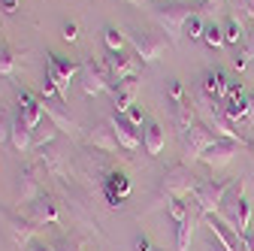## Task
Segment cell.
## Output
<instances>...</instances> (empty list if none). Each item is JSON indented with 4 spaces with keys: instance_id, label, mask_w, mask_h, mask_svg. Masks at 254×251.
<instances>
[{
    "instance_id": "7c38bea8",
    "label": "cell",
    "mask_w": 254,
    "mask_h": 251,
    "mask_svg": "<svg viewBox=\"0 0 254 251\" xmlns=\"http://www.w3.org/2000/svg\"><path fill=\"white\" fill-rule=\"evenodd\" d=\"M27 218H30V224H37V227H46V224H58V203L46 194H40L34 203H27Z\"/></svg>"
},
{
    "instance_id": "9a60e30c",
    "label": "cell",
    "mask_w": 254,
    "mask_h": 251,
    "mask_svg": "<svg viewBox=\"0 0 254 251\" xmlns=\"http://www.w3.org/2000/svg\"><path fill=\"white\" fill-rule=\"evenodd\" d=\"M18 118L24 121V127L37 130V124L43 121V100H37L30 91H18Z\"/></svg>"
},
{
    "instance_id": "277c9868",
    "label": "cell",
    "mask_w": 254,
    "mask_h": 251,
    "mask_svg": "<svg viewBox=\"0 0 254 251\" xmlns=\"http://www.w3.org/2000/svg\"><path fill=\"white\" fill-rule=\"evenodd\" d=\"M197 182H200V179L190 173V167H185V164H173V167H167L164 176H161V194H164L167 200L188 197V194L197 188Z\"/></svg>"
},
{
    "instance_id": "8992f818",
    "label": "cell",
    "mask_w": 254,
    "mask_h": 251,
    "mask_svg": "<svg viewBox=\"0 0 254 251\" xmlns=\"http://www.w3.org/2000/svg\"><path fill=\"white\" fill-rule=\"evenodd\" d=\"M79 79H82V91L88 97H97V94H103L106 88L115 85L112 73L106 70V61H85L79 70Z\"/></svg>"
},
{
    "instance_id": "d590c367",
    "label": "cell",
    "mask_w": 254,
    "mask_h": 251,
    "mask_svg": "<svg viewBox=\"0 0 254 251\" xmlns=\"http://www.w3.org/2000/svg\"><path fill=\"white\" fill-rule=\"evenodd\" d=\"M124 115H127V118H130V121H133V124H136V127H139V124H142V121H148V115H145V112H142V109H139V106H136V103H133V106H130V109H127V112H124Z\"/></svg>"
},
{
    "instance_id": "2e32d148",
    "label": "cell",
    "mask_w": 254,
    "mask_h": 251,
    "mask_svg": "<svg viewBox=\"0 0 254 251\" xmlns=\"http://www.w3.org/2000/svg\"><path fill=\"white\" fill-rule=\"evenodd\" d=\"M103 191H106V200H109V206H112V209H118V206L124 203L127 191H130V179H127V173H121V170H112V173L106 176V182H103Z\"/></svg>"
},
{
    "instance_id": "7a4b0ae2",
    "label": "cell",
    "mask_w": 254,
    "mask_h": 251,
    "mask_svg": "<svg viewBox=\"0 0 254 251\" xmlns=\"http://www.w3.org/2000/svg\"><path fill=\"white\" fill-rule=\"evenodd\" d=\"M236 182L233 179H200L197 188L190 191V200H194L200 215H215L224 206V197L230 194V188Z\"/></svg>"
},
{
    "instance_id": "836d02e7",
    "label": "cell",
    "mask_w": 254,
    "mask_h": 251,
    "mask_svg": "<svg viewBox=\"0 0 254 251\" xmlns=\"http://www.w3.org/2000/svg\"><path fill=\"white\" fill-rule=\"evenodd\" d=\"M61 37L67 40V43H76L79 40V24L76 21H67V24H64V30H61Z\"/></svg>"
},
{
    "instance_id": "e0dca14e",
    "label": "cell",
    "mask_w": 254,
    "mask_h": 251,
    "mask_svg": "<svg viewBox=\"0 0 254 251\" xmlns=\"http://www.w3.org/2000/svg\"><path fill=\"white\" fill-rule=\"evenodd\" d=\"M115 91V112H127L133 106L136 94H139V76H127V79H118L112 85Z\"/></svg>"
},
{
    "instance_id": "6da1fadb",
    "label": "cell",
    "mask_w": 254,
    "mask_h": 251,
    "mask_svg": "<svg viewBox=\"0 0 254 251\" xmlns=\"http://www.w3.org/2000/svg\"><path fill=\"white\" fill-rule=\"evenodd\" d=\"M194 12H200V9L190 3V0H151V3H148V15L161 24V30L170 37L173 46L182 43L185 24H188V18Z\"/></svg>"
},
{
    "instance_id": "4fadbf2b",
    "label": "cell",
    "mask_w": 254,
    "mask_h": 251,
    "mask_svg": "<svg viewBox=\"0 0 254 251\" xmlns=\"http://www.w3.org/2000/svg\"><path fill=\"white\" fill-rule=\"evenodd\" d=\"M109 124H112V130H115V139H118V145L121 148H127V151H136L139 148V133H136V124L127 118L124 112H115L112 118H109Z\"/></svg>"
},
{
    "instance_id": "f6af8a7d",
    "label": "cell",
    "mask_w": 254,
    "mask_h": 251,
    "mask_svg": "<svg viewBox=\"0 0 254 251\" xmlns=\"http://www.w3.org/2000/svg\"><path fill=\"white\" fill-rule=\"evenodd\" d=\"M124 3H130V6H142V3H145V6H148L151 0H124Z\"/></svg>"
},
{
    "instance_id": "ba28073f",
    "label": "cell",
    "mask_w": 254,
    "mask_h": 251,
    "mask_svg": "<svg viewBox=\"0 0 254 251\" xmlns=\"http://www.w3.org/2000/svg\"><path fill=\"white\" fill-rule=\"evenodd\" d=\"M182 136V151H185V158L188 161H200L203 158V154H206V148L218 139L209 127H206V124H190V127L185 130V133H179Z\"/></svg>"
},
{
    "instance_id": "d6a6232c",
    "label": "cell",
    "mask_w": 254,
    "mask_h": 251,
    "mask_svg": "<svg viewBox=\"0 0 254 251\" xmlns=\"http://www.w3.org/2000/svg\"><path fill=\"white\" fill-rule=\"evenodd\" d=\"M12 121H15V118H9V112L0 109V145L9 139V133H12Z\"/></svg>"
},
{
    "instance_id": "8d00e7d4",
    "label": "cell",
    "mask_w": 254,
    "mask_h": 251,
    "mask_svg": "<svg viewBox=\"0 0 254 251\" xmlns=\"http://www.w3.org/2000/svg\"><path fill=\"white\" fill-rule=\"evenodd\" d=\"M233 67H236L239 73L248 67V58H245V52H242V49H236V55H233Z\"/></svg>"
},
{
    "instance_id": "3957f363",
    "label": "cell",
    "mask_w": 254,
    "mask_h": 251,
    "mask_svg": "<svg viewBox=\"0 0 254 251\" xmlns=\"http://www.w3.org/2000/svg\"><path fill=\"white\" fill-rule=\"evenodd\" d=\"M221 218L236 230V233H245L251 230V203H248V194H245V185H233L230 194L224 197V206H221Z\"/></svg>"
},
{
    "instance_id": "cb8c5ba5",
    "label": "cell",
    "mask_w": 254,
    "mask_h": 251,
    "mask_svg": "<svg viewBox=\"0 0 254 251\" xmlns=\"http://www.w3.org/2000/svg\"><path fill=\"white\" fill-rule=\"evenodd\" d=\"M91 142L103 148V151H118V139H115V130H112V124H100V127H94L91 130Z\"/></svg>"
},
{
    "instance_id": "44dd1931",
    "label": "cell",
    "mask_w": 254,
    "mask_h": 251,
    "mask_svg": "<svg viewBox=\"0 0 254 251\" xmlns=\"http://www.w3.org/2000/svg\"><path fill=\"white\" fill-rule=\"evenodd\" d=\"M142 142H145V151L151 154V158H157V154H161V148H164V127H161V124H157L154 118L145 121Z\"/></svg>"
},
{
    "instance_id": "e575fe53",
    "label": "cell",
    "mask_w": 254,
    "mask_h": 251,
    "mask_svg": "<svg viewBox=\"0 0 254 251\" xmlns=\"http://www.w3.org/2000/svg\"><path fill=\"white\" fill-rule=\"evenodd\" d=\"M133 251H157V248L151 245V239H148V233H139V236L133 239Z\"/></svg>"
},
{
    "instance_id": "74e56055",
    "label": "cell",
    "mask_w": 254,
    "mask_h": 251,
    "mask_svg": "<svg viewBox=\"0 0 254 251\" xmlns=\"http://www.w3.org/2000/svg\"><path fill=\"white\" fill-rule=\"evenodd\" d=\"M52 251H76V245H73L70 239H58V242L52 245Z\"/></svg>"
},
{
    "instance_id": "d6986e66",
    "label": "cell",
    "mask_w": 254,
    "mask_h": 251,
    "mask_svg": "<svg viewBox=\"0 0 254 251\" xmlns=\"http://www.w3.org/2000/svg\"><path fill=\"white\" fill-rule=\"evenodd\" d=\"M106 70L112 73V79H127V76H136V58H130L127 52H109L106 58Z\"/></svg>"
},
{
    "instance_id": "f35d334b",
    "label": "cell",
    "mask_w": 254,
    "mask_h": 251,
    "mask_svg": "<svg viewBox=\"0 0 254 251\" xmlns=\"http://www.w3.org/2000/svg\"><path fill=\"white\" fill-rule=\"evenodd\" d=\"M242 245H245V251H254V230L242 233Z\"/></svg>"
},
{
    "instance_id": "83f0119b",
    "label": "cell",
    "mask_w": 254,
    "mask_h": 251,
    "mask_svg": "<svg viewBox=\"0 0 254 251\" xmlns=\"http://www.w3.org/2000/svg\"><path fill=\"white\" fill-rule=\"evenodd\" d=\"M203 43H206L209 49H221V46H227V43H224V27L215 24V21H209V24H206V30H203Z\"/></svg>"
},
{
    "instance_id": "4dcf8cb0",
    "label": "cell",
    "mask_w": 254,
    "mask_h": 251,
    "mask_svg": "<svg viewBox=\"0 0 254 251\" xmlns=\"http://www.w3.org/2000/svg\"><path fill=\"white\" fill-rule=\"evenodd\" d=\"M167 100H170V103H188V100H190L188 91H185V85H182L179 79H167Z\"/></svg>"
},
{
    "instance_id": "60d3db41",
    "label": "cell",
    "mask_w": 254,
    "mask_h": 251,
    "mask_svg": "<svg viewBox=\"0 0 254 251\" xmlns=\"http://www.w3.org/2000/svg\"><path fill=\"white\" fill-rule=\"evenodd\" d=\"M239 6H242V12L248 18H254V0H239Z\"/></svg>"
},
{
    "instance_id": "b9f144b4",
    "label": "cell",
    "mask_w": 254,
    "mask_h": 251,
    "mask_svg": "<svg viewBox=\"0 0 254 251\" xmlns=\"http://www.w3.org/2000/svg\"><path fill=\"white\" fill-rule=\"evenodd\" d=\"M203 251H227V248H224V245H221V242H218V239H215V242H212V239H209V242H206V245H203Z\"/></svg>"
},
{
    "instance_id": "ffe728a7",
    "label": "cell",
    "mask_w": 254,
    "mask_h": 251,
    "mask_svg": "<svg viewBox=\"0 0 254 251\" xmlns=\"http://www.w3.org/2000/svg\"><path fill=\"white\" fill-rule=\"evenodd\" d=\"M43 112L58 124V130H67V133H76V130H79V124L70 118V112H67V109H64V100H58V103L43 100Z\"/></svg>"
},
{
    "instance_id": "f546056e",
    "label": "cell",
    "mask_w": 254,
    "mask_h": 251,
    "mask_svg": "<svg viewBox=\"0 0 254 251\" xmlns=\"http://www.w3.org/2000/svg\"><path fill=\"white\" fill-rule=\"evenodd\" d=\"M103 40H106V49H109V52H124V34H121L118 27L106 24V27H103Z\"/></svg>"
},
{
    "instance_id": "d4e9b609",
    "label": "cell",
    "mask_w": 254,
    "mask_h": 251,
    "mask_svg": "<svg viewBox=\"0 0 254 251\" xmlns=\"http://www.w3.org/2000/svg\"><path fill=\"white\" fill-rule=\"evenodd\" d=\"M15 61H18L15 49H12L6 40H0V76H3V79H12V73H15Z\"/></svg>"
},
{
    "instance_id": "ee69618b",
    "label": "cell",
    "mask_w": 254,
    "mask_h": 251,
    "mask_svg": "<svg viewBox=\"0 0 254 251\" xmlns=\"http://www.w3.org/2000/svg\"><path fill=\"white\" fill-rule=\"evenodd\" d=\"M248 124H254V94H248Z\"/></svg>"
},
{
    "instance_id": "7402d4cb",
    "label": "cell",
    "mask_w": 254,
    "mask_h": 251,
    "mask_svg": "<svg viewBox=\"0 0 254 251\" xmlns=\"http://www.w3.org/2000/svg\"><path fill=\"white\" fill-rule=\"evenodd\" d=\"M9 142L18 154H27L30 148H34V133H30V127H24V121L15 118L12 121V133H9Z\"/></svg>"
},
{
    "instance_id": "ab89813d",
    "label": "cell",
    "mask_w": 254,
    "mask_h": 251,
    "mask_svg": "<svg viewBox=\"0 0 254 251\" xmlns=\"http://www.w3.org/2000/svg\"><path fill=\"white\" fill-rule=\"evenodd\" d=\"M0 9H3L6 15H9V12H15V9H18V0H0Z\"/></svg>"
},
{
    "instance_id": "7bdbcfd3",
    "label": "cell",
    "mask_w": 254,
    "mask_h": 251,
    "mask_svg": "<svg viewBox=\"0 0 254 251\" xmlns=\"http://www.w3.org/2000/svg\"><path fill=\"white\" fill-rule=\"evenodd\" d=\"M27 251H52V245H46V242H30Z\"/></svg>"
},
{
    "instance_id": "5b68a950",
    "label": "cell",
    "mask_w": 254,
    "mask_h": 251,
    "mask_svg": "<svg viewBox=\"0 0 254 251\" xmlns=\"http://www.w3.org/2000/svg\"><path fill=\"white\" fill-rule=\"evenodd\" d=\"M127 40H130V46H133V52H136V58L142 64H154V61L167 52V40L157 37V34H148L142 27H130Z\"/></svg>"
},
{
    "instance_id": "8fae6325",
    "label": "cell",
    "mask_w": 254,
    "mask_h": 251,
    "mask_svg": "<svg viewBox=\"0 0 254 251\" xmlns=\"http://www.w3.org/2000/svg\"><path fill=\"white\" fill-rule=\"evenodd\" d=\"M203 224L209 227V233H212L221 245H224L227 251H245V245H242V233H236L221 215H203Z\"/></svg>"
},
{
    "instance_id": "9c48e42d",
    "label": "cell",
    "mask_w": 254,
    "mask_h": 251,
    "mask_svg": "<svg viewBox=\"0 0 254 251\" xmlns=\"http://www.w3.org/2000/svg\"><path fill=\"white\" fill-rule=\"evenodd\" d=\"M46 58H49V61H46V76L55 82V88L61 91V97H64V94H67L70 79L79 76L82 64H76V61H67V58H61V55H55V52H49Z\"/></svg>"
},
{
    "instance_id": "52a82bcc",
    "label": "cell",
    "mask_w": 254,
    "mask_h": 251,
    "mask_svg": "<svg viewBox=\"0 0 254 251\" xmlns=\"http://www.w3.org/2000/svg\"><path fill=\"white\" fill-rule=\"evenodd\" d=\"M248 148V142L245 139H215L209 148H206V154H203V164L209 167V170H224L227 164H233V158H236V154L239 151H245Z\"/></svg>"
},
{
    "instance_id": "1f68e13d",
    "label": "cell",
    "mask_w": 254,
    "mask_h": 251,
    "mask_svg": "<svg viewBox=\"0 0 254 251\" xmlns=\"http://www.w3.org/2000/svg\"><path fill=\"white\" fill-rule=\"evenodd\" d=\"M203 30H206V21H203L200 12H194V15L188 18V24H185V34H188L190 40H203Z\"/></svg>"
},
{
    "instance_id": "484cf974",
    "label": "cell",
    "mask_w": 254,
    "mask_h": 251,
    "mask_svg": "<svg viewBox=\"0 0 254 251\" xmlns=\"http://www.w3.org/2000/svg\"><path fill=\"white\" fill-rule=\"evenodd\" d=\"M30 133H34V145L43 148V145H49V142L58 136V124L46 115V121H40V124H37V130H30Z\"/></svg>"
},
{
    "instance_id": "603a6c76",
    "label": "cell",
    "mask_w": 254,
    "mask_h": 251,
    "mask_svg": "<svg viewBox=\"0 0 254 251\" xmlns=\"http://www.w3.org/2000/svg\"><path fill=\"white\" fill-rule=\"evenodd\" d=\"M203 215H194L190 212L185 221H179L176 224V251H188V245H190V236H194V230H197V221H200Z\"/></svg>"
},
{
    "instance_id": "5bb4252c",
    "label": "cell",
    "mask_w": 254,
    "mask_h": 251,
    "mask_svg": "<svg viewBox=\"0 0 254 251\" xmlns=\"http://www.w3.org/2000/svg\"><path fill=\"white\" fill-rule=\"evenodd\" d=\"M40 176H43V164H30L21 170V182H18V203H34L40 197Z\"/></svg>"
},
{
    "instance_id": "ac0fdd59",
    "label": "cell",
    "mask_w": 254,
    "mask_h": 251,
    "mask_svg": "<svg viewBox=\"0 0 254 251\" xmlns=\"http://www.w3.org/2000/svg\"><path fill=\"white\" fill-rule=\"evenodd\" d=\"M34 230H37V224H30V218L6 215V233H9V239H12L18 248L30 245V239H34Z\"/></svg>"
},
{
    "instance_id": "4316f807",
    "label": "cell",
    "mask_w": 254,
    "mask_h": 251,
    "mask_svg": "<svg viewBox=\"0 0 254 251\" xmlns=\"http://www.w3.org/2000/svg\"><path fill=\"white\" fill-rule=\"evenodd\" d=\"M224 43L227 46H242L245 43V27L236 15H227V21H224Z\"/></svg>"
},
{
    "instance_id": "f1b7e54d",
    "label": "cell",
    "mask_w": 254,
    "mask_h": 251,
    "mask_svg": "<svg viewBox=\"0 0 254 251\" xmlns=\"http://www.w3.org/2000/svg\"><path fill=\"white\" fill-rule=\"evenodd\" d=\"M167 212H170V218L179 224V221H185V218L190 215V203H185V197H176V200H167Z\"/></svg>"
},
{
    "instance_id": "30bf717a",
    "label": "cell",
    "mask_w": 254,
    "mask_h": 251,
    "mask_svg": "<svg viewBox=\"0 0 254 251\" xmlns=\"http://www.w3.org/2000/svg\"><path fill=\"white\" fill-rule=\"evenodd\" d=\"M197 88L206 94L209 100L224 103L227 100V88H230V76L221 70V67H206L203 76H200V82H197Z\"/></svg>"
}]
</instances>
